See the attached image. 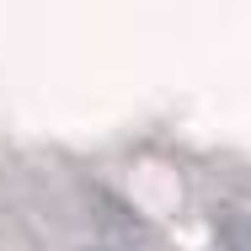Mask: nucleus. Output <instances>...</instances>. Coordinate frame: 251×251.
Masks as SVG:
<instances>
[{
  "label": "nucleus",
  "mask_w": 251,
  "mask_h": 251,
  "mask_svg": "<svg viewBox=\"0 0 251 251\" xmlns=\"http://www.w3.org/2000/svg\"><path fill=\"white\" fill-rule=\"evenodd\" d=\"M214 235H219V251H251V214H219L214 219Z\"/></svg>",
  "instance_id": "obj_1"
}]
</instances>
